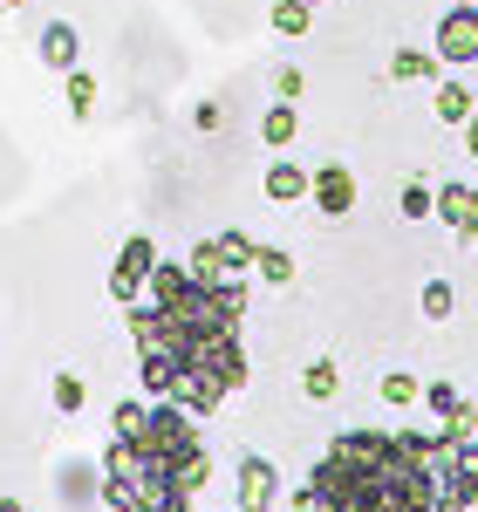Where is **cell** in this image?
<instances>
[{"instance_id": "obj_4", "label": "cell", "mask_w": 478, "mask_h": 512, "mask_svg": "<svg viewBox=\"0 0 478 512\" xmlns=\"http://www.w3.org/2000/svg\"><path fill=\"white\" fill-rule=\"evenodd\" d=\"M151 267H158V246H151V233H130V239L117 246V267H110V294H117L123 308H137V301H144Z\"/></svg>"}, {"instance_id": "obj_3", "label": "cell", "mask_w": 478, "mask_h": 512, "mask_svg": "<svg viewBox=\"0 0 478 512\" xmlns=\"http://www.w3.org/2000/svg\"><path fill=\"white\" fill-rule=\"evenodd\" d=\"M431 472H438V506L431 512H472L478 506V437H444Z\"/></svg>"}, {"instance_id": "obj_12", "label": "cell", "mask_w": 478, "mask_h": 512, "mask_svg": "<svg viewBox=\"0 0 478 512\" xmlns=\"http://www.w3.org/2000/svg\"><path fill=\"white\" fill-rule=\"evenodd\" d=\"M472 117H478V96H472V89H465V82H438V123L465 130Z\"/></svg>"}, {"instance_id": "obj_19", "label": "cell", "mask_w": 478, "mask_h": 512, "mask_svg": "<svg viewBox=\"0 0 478 512\" xmlns=\"http://www.w3.org/2000/svg\"><path fill=\"white\" fill-rule=\"evenodd\" d=\"M253 274L267 280V287H287V280H294V253H287V246H260Z\"/></svg>"}, {"instance_id": "obj_30", "label": "cell", "mask_w": 478, "mask_h": 512, "mask_svg": "<svg viewBox=\"0 0 478 512\" xmlns=\"http://www.w3.org/2000/svg\"><path fill=\"white\" fill-rule=\"evenodd\" d=\"M0 512H28V506H21V499H0Z\"/></svg>"}, {"instance_id": "obj_26", "label": "cell", "mask_w": 478, "mask_h": 512, "mask_svg": "<svg viewBox=\"0 0 478 512\" xmlns=\"http://www.w3.org/2000/svg\"><path fill=\"white\" fill-rule=\"evenodd\" d=\"M444 437H478V403H458V410L444 417Z\"/></svg>"}, {"instance_id": "obj_15", "label": "cell", "mask_w": 478, "mask_h": 512, "mask_svg": "<svg viewBox=\"0 0 478 512\" xmlns=\"http://www.w3.org/2000/svg\"><path fill=\"white\" fill-rule=\"evenodd\" d=\"M335 390H342V369H335V355H315V362L301 369V396H308V403H328Z\"/></svg>"}, {"instance_id": "obj_16", "label": "cell", "mask_w": 478, "mask_h": 512, "mask_svg": "<svg viewBox=\"0 0 478 512\" xmlns=\"http://www.w3.org/2000/svg\"><path fill=\"white\" fill-rule=\"evenodd\" d=\"M212 239H219V253H226V274H253V260H260V239L253 233L226 226V233H212Z\"/></svg>"}, {"instance_id": "obj_8", "label": "cell", "mask_w": 478, "mask_h": 512, "mask_svg": "<svg viewBox=\"0 0 478 512\" xmlns=\"http://www.w3.org/2000/svg\"><path fill=\"white\" fill-rule=\"evenodd\" d=\"M431 219H444L451 233L472 246L478 239V185H438V212H431Z\"/></svg>"}, {"instance_id": "obj_6", "label": "cell", "mask_w": 478, "mask_h": 512, "mask_svg": "<svg viewBox=\"0 0 478 512\" xmlns=\"http://www.w3.org/2000/svg\"><path fill=\"white\" fill-rule=\"evenodd\" d=\"M239 512H274V499H280V465L274 458H260V451H246L239 458Z\"/></svg>"}, {"instance_id": "obj_31", "label": "cell", "mask_w": 478, "mask_h": 512, "mask_svg": "<svg viewBox=\"0 0 478 512\" xmlns=\"http://www.w3.org/2000/svg\"><path fill=\"white\" fill-rule=\"evenodd\" d=\"M0 21H7V0H0Z\"/></svg>"}, {"instance_id": "obj_27", "label": "cell", "mask_w": 478, "mask_h": 512, "mask_svg": "<svg viewBox=\"0 0 478 512\" xmlns=\"http://www.w3.org/2000/svg\"><path fill=\"white\" fill-rule=\"evenodd\" d=\"M274 96H280V103L301 96V69H294V62H280V69H274Z\"/></svg>"}, {"instance_id": "obj_25", "label": "cell", "mask_w": 478, "mask_h": 512, "mask_svg": "<svg viewBox=\"0 0 478 512\" xmlns=\"http://www.w3.org/2000/svg\"><path fill=\"white\" fill-rule=\"evenodd\" d=\"M424 403H431V417H451V410H458L465 396L451 390V383H424Z\"/></svg>"}, {"instance_id": "obj_20", "label": "cell", "mask_w": 478, "mask_h": 512, "mask_svg": "<svg viewBox=\"0 0 478 512\" xmlns=\"http://www.w3.org/2000/svg\"><path fill=\"white\" fill-rule=\"evenodd\" d=\"M185 267L199 280H226V253H219V239H199L192 253H185Z\"/></svg>"}, {"instance_id": "obj_29", "label": "cell", "mask_w": 478, "mask_h": 512, "mask_svg": "<svg viewBox=\"0 0 478 512\" xmlns=\"http://www.w3.org/2000/svg\"><path fill=\"white\" fill-rule=\"evenodd\" d=\"M465 151H472V164H478V117L465 123Z\"/></svg>"}, {"instance_id": "obj_11", "label": "cell", "mask_w": 478, "mask_h": 512, "mask_svg": "<svg viewBox=\"0 0 478 512\" xmlns=\"http://www.w3.org/2000/svg\"><path fill=\"white\" fill-rule=\"evenodd\" d=\"M294 137H301V110H294V103H274V110H260V144H267V151H287Z\"/></svg>"}, {"instance_id": "obj_22", "label": "cell", "mask_w": 478, "mask_h": 512, "mask_svg": "<svg viewBox=\"0 0 478 512\" xmlns=\"http://www.w3.org/2000/svg\"><path fill=\"white\" fill-rule=\"evenodd\" d=\"M451 308H458V287H451L444 274H431L424 280V321H444Z\"/></svg>"}, {"instance_id": "obj_9", "label": "cell", "mask_w": 478, "mask_h": 512, "mask_svg": "<svg viewBox=\"0 0 478 512\" xmlns=\"http://www.w3.org/2000/svg\"><path fill=\"white\" fill-rule=\"evenodd\" d=\"M35 48H41V69H55V76H69V69H82V35L69 28V21H48Z\"/></svg>"}, {"instance_id": "obj_24", "label": "cell", "mask_w": 478, "mask_h": 512, "mask_svg": "<svg viewBox=\"0 0 478 512\" xmlns=\"http://www.w3.org/2000/svg\"><path fill=\"white\" fill-rule=\"evenodd\" d=\"M417 396H424V383H417L410 369H390V376H383V403H397V410H410Z\"/></svg>"}, {"instance_id": "obj_5", "label": "cell", "mask_w": 478, "mask_h": 512, "mask_svg": "<svg viewBox=\"0 0 478 512\" xmlns=\"http://www.w3.org/2000/svg\"><path fill=\"white\" fill-rule=\"evenodd\" d=\"M431 48H438V62H451V69L478 62V7L451 0V7L438 14V35H431Z\"/></svg>"}, {"instance_id": "obj_28", "label": "cell", "mask_w": 478, "mask_h": 512, "mask_svg": "<svg viewBox=\"0 0 478 512\" xmlns=\"http://www.w3.org/2000/svg\"><path fill=\"white\" fill-rule=\"evenodd\" d=\"M219 117H226L219 103H199V110H192V123H199V130H219Z\"/></svg>"}, {"instance_id": "obj_23", "label": "cell", "mask_w": 478, "mask_h": 512, "mask_svg": "<svg viewBox=\"0 0 478 512\" xmlns=\"http://www.w3.org/2000/svg\"><path fill=\"white\" fill-rule=\"evenodd\" d=\"M62 89H69V110H76V117H89V110H96V76H89V69H69V76H62Z\"/></svg>"}, {"instance_id": "obj_33", "label": "cell", "mask_w": 478, "mask_h": 512, "mask_svg": "<svg viewBox=\"0 0 478 512\" xmlns=\"http://www.w3.org/2000/svg\"><path fill=\"white\" fill-rule=\"evenodd\" d=\"M465 7H478V0H465Z\"/></svg>"}, {"instance_id": "obj_1", "label": "cell", "mask_w": 478, "mask_h": 512, "mask_svg": "<svg viewBox=\"0 0 478 512\" xmlns=\"http://www.w3.org/2000/svg\"><path fill=\"white\" fill-rule=\"evenodd\" d=\"M144 294L151 301L130 308L144 390L158 396V403L192 410V417H212L246 383V349H239L246 274L199 280L185 260H158Z\"/></svg>"}, {"instance_id": "obj_21", "label": "cell", "mask_w": 478, "mask_h": 512, "mask_svg": "<svg viewBox=\"0 0 478 512\" xmlns=\"http://www.w3.org/2000/svg\"><path fill=\"white\" fill-rule=\"evenodd\" d=\"M48 396H55V410H62V417H76L82 403H89V383H82L76 369H62V376H55V390H48Z\"/></svg>"}, {"instance_id": "obj_34", "label": "cell", "mask_w": 478, "mask_h": 512, "mask_svg": "<svg viewBox=\"0 0 478 512\" xmlns=\"http://www.w3.org/2000/svg\"><path fill=\"white\" fill-rule=\"evenodd\" d=\"M315 7H321V0H315Z\"/></svg>"}, {"instance_id": "obj_10", "label": "cell", "mask_w": 478, "mask_h": 512, "mask_svg": "<svg viewBox=\"0 0 478 512\" xmlns=\"http://www.w3.org/2000/svg\"><path fill=\"white\" fill-rule=\"evenodd\" d=\"M308 185H315V171H308V164H267V198H274V205L308 198Z\"/></svg>"}, {"instance_id": "obj_13", "label": "cell", "mask_w": 478, "mask_h": 512, "mask_svg": "<svg viewBox=\"0 0 478 512\" xmlns=\"http://www.w3.org/2000/svg\"><path fill=\"white\" fill-rule=\"evenodd\" d=\"M267 28H274L280 41L308 35V28H315V0H274V14H267Z\"/></svg>"}, {"instance_id": "obj_32", "label": "cell", "mask_w": 478, "mask_h": 512, "mask_svg": "<svg viewBox=\"0 0 478 512\" xmlns=\"http://www.w3.org/2000/svg\"><path fill=\"white\" fill-rule=\"evenodd\" d=\"M7 7H28V0H7Z\"/></svg>"}, {"instance_id": "obj_2", "label": "cell", "mask_w": 478, "mask_h": 512, "mask_svg": "<svg viewBox=\"0 0 478 512\" xmlns=\"http://www.w3.org/2000/svg\"><path fill=\"white\" fill-rule=\"evenodd\" d=\"M444 431H335L315 458L294 512H431Z\"/></svg>"}, {"instance_id": "obj_14", "label": "cell", "mask_w": 478, "mask_h": 512, "mask_svg": "<svg viewBox=\"0 0 478 512\" xmlns=\"http://www.w3.org/2000/svg\"><path fill=\"white\" fill-rule=\"evenodd\" d=\"M438 48H431V55H424V48H397V55H390V76L397 82H438Z\"/></svg>"}, {"instance_id": "obj_7", "label": "cell", "mask_w": 478, "mask_h": 512, "mask_svg": "<svg viewBox=\"0 0 478 512\" xmlns=\"http://www.w3.org/2000/svg\"><path fill=\"white\" fill-rule=\"evenodd\" d=\"M321 219H349L356 212V171L349 164H315V185H308Z\"/></svg>"}, {"instance_id": "obj_18", "label": "cell", "mask_w": 478, "mask_h": 512, "mask_svg": "<svg viewBox=\"0 0 478 512\" xmlns=\"http://www.w3.org/2000/svg\"><path fill=\"white\" fill-rule=\"evenodd\" d=\"M144 424H151V403L144 396H123L117 410H110V431L117 437H144Z\"/></svg>"}, {"instance_id": "obj_17", "label": "cell", "mask_w": 478, "mask_h": 512, "mask_svg": "<svg viewBox=\"0 0 478 512\" xmlns=\"http://www.w3.org/2000/svg\"><path fill=\"white\" fill-rule=\"evenodd\" d=\"M397 212H403V219H410V226H424V219L438 212V192H431L424 178H410V185H403V192H397Z\"/></svg>"}]
</instances>
